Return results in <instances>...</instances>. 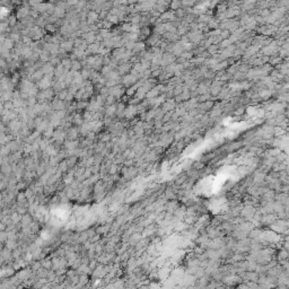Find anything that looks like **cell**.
<instances>
[{
    "label": "cell",
    "instance_id": "obj_1",
    "mask_svg": "<svg viewBox=\"0 0 289 289\" xmlns=\"http://www.w3.org/2000/svg\"><path fill=\"white\" fill-rule=\"evenodd\" d=\"M202 39V33H200L199 31H193L191 34L189 35V40L192 41V42H199Z\"/></svg>",
    "mask_w": 289,
    "mask_h": 289
},
{
    "label": "cell",
    "instance_id": "obj_2",
    "mask_svg": "<svg viewBox=\"0 0 289 289\" xmlns=\"http://www.w3.org/2000/svg\"><path fill=\"white\" fill-rule=\"evenodd\" d=\"M123 80H124V81H123V84L127 85V86H130V85H132V84H134V82H136L137 77H134L133 75H128V76H127Z\"/></svg>",
    "mask_w": 289,
    "mask_h": 289
},
{
    "label": "cell",
    "instance_id": "obj_3",
    "mask_svg": "<svg viewBox=\"0 0 289 289\" xmlns=\"http://www.w3.org/2000/svg\"><path fill=\"white\" fill-rule=\"evenodd\" d=\"M136 112H137L136 106H130V107H128L124 110V115L127 116V118H131L133 114H136Z\"/></svg>",
    "mask_w": 289,
    "mask_h": 289
},
{
    "label": "cell",
    "instance_id": "obj_4",
    "mask_svg": "<svg viewBox=\"0 0 289 289\" xmlns=\"http://www.w3.org/2000/svg\"><path fill=\"white\" fill-rule=\"evenodd\" d=\"M106 113H107V115H112V114L116 113V108H115V106H114V105H110V106L107 107V111H106Z\"/></svg>",
    "mask_w": 289,
    "mask_h": 289
},
{
    "label": "cell",
    "instance_id": "obj_5",
    "mask_svg": "<svg viewBox=\"0 0 289 289\" xmlns=\"http://www.w3.org/2000/svg\"><path fill=\"white\" fill-rule=\"evenodd\" d=\"M180 6H181V1H175V0H172V3H171V8L172 9H178Z\"/></svg>",
    "mask_w": 289,
    "mask_h": 289
},
{
    "label": "cell",
    "instance_id": "obj_6",
    "mask_svg": "<svg viewBox=\"0 0 289 289\" xmlns=\"http://www.w3.org/2000/svg\"><path fill=\"white\" fill-rule=\"evenodd\" d=\"M62 48L65 49L66 51H70L71 49H72V43H71V42H66V43L62 44Z\"/></svg>",
    "mask_w": 289,
    "mask_h": 289
},
{
    "label": "cell",
    "instance_id": "obj_7",
    "mask_svg": "<svg viewBox=\"0 0 289 289\" xmlns=\"http://www.w3.org/2000/svg\"><path fill=\"white\" fill-rule=\"evenodd\" d=\"M210 20V17L207 16V15H201L200 17H199V22H201V23H204V22H209Z\"/></svg>",
    "mask_w": 289,
    "mask_h": 289
},
{
    "label": "cell",
    "instance_id": "obj_8",
    "mask_svg": "<svg viewBox=\"0 0 289 289\" xmlns=\"http://www.w3.org/2000/svg\"><path fill=\"white\" fill-rule=\"evenodd\" d=\"M77 136V130L76 129H70L69 131V138L70 139H75Z\"/></svg>",
    "mask_w": 289,
    "mask_h": 289
},
{
    "label": "cell",
    "instance_id": "obj_9",
    "mask_svg": "<svg viewBox=\"0 0 289 289\" xmlns=\"http://www.w3.org/2000/svg\"><path fill=\"white\" fill-rule=\"evenodd\" d=\"M220 112H221V110L219 107H215V110L212 111V113H211V116H215V115H219L220 114Z\"/></svg>",
    "mask_w": 289,
    "mask_h": 289
},
{
    "label": "cell",
    "instance_id": "obj_10",
    "mask_svg": "<svg viewBox=\"0 0 289 289\" xmlns=\"http://www.w3.org/2000/svg\"><path fill=\"white\" fill-rule=\"evenodd\" d=\"M269 14H270V10H269V9H265V10H263V12H261V15H262L263 17H266Z\"/></svg>",
    "mask_w": 289,
    "mask_h": 289
},
{
    "label": "cell",
    "instance_id": "obj_11",
    "mask_svg": "<svg viewBox=\"0 0 289 289\" xmlns=\"http://www.w3.org/2000/svg\"><path fill=\"white\" fill-rule=\"evenodd\" d=\"M139 22H140V17H139V16H136V17H133V18H132V23H133V24H134V23H137V24H138Z\"/></svg>",
    "mask_w": 289,
    "mask_h": 289
},
{
    "label": "cell",
    "instance_id": "obj_12",
    "mask_svg": "<svg viewBox=\"0 0 289 289\" xmlns=\"http://www.w3.org/2000/svg\"><path fill=\"white\" fill-rule=\"evenodd\" d=\"M228 35H229V33H228L227 31L221 33V37H223V39H226V37H228Z\"/></svg>",
    "mask_w": 289,
    "mask_h": 289
},
{
    "label": "cell",
    "instance_id": "obj_13",
    "mask_svg": "<svg viewBox=\"0 0 289 289\" xmlns=\"http://www.w3.org/2000/svg\"><path fill=\"white\" fill-rule=\"evenodd\" d=\"M177 15L178 16H183V15H184V12H183V10H181L178 8V10H177Z\"/></svg>",
    "mask_w": 289,
    "mask_h": 289
},
{
    "label": "cell",
    "instance_id": "obj_14",
    "mask_svg": "<svg viewBox=\"0 0 289 289\" xmlns=\"http://www.w3.org/2000/svg\"><path fill=\"white\" fill-rule=\"evenodd\" d=\"M0 229H3V225L2 224H0Z\"/></svg>",
    "mask_w": 289,
    "mask_h": 289
}]
</instances>
